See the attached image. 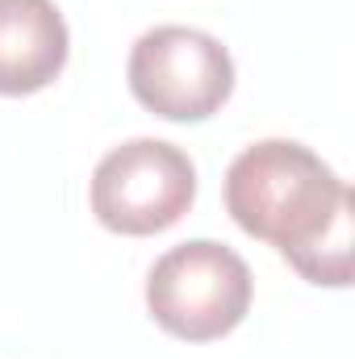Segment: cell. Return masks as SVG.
Returning a JSON list of instances; mask_svg holds the SVG:
<instances>
[{
  "mask_svg": "<svg viewBox=\"0 0 355 359\" xmlns=\"http://www.w3.org/2000/svg\"><path fill=\"white\" fill-rule=\"evenodd\" d=\"M226 213L234 226L276 247L309 284H351V188L309 147L264 138L226 172Z\"/></svg>",
  "mask_w": 355,
  "mask_h": 359,
  "instance_id": "6da1fadb",
  "label": "cell"
},
{
  "mask_svg": "<svg viewBox=\"0 0 355 359\" xmlns=\"http://www.w3.org/2000/svg\"><path fill=\"white\" fill-rule=\"evenodd\" d=\"M251 297L255 280L247 259L213 238L172 247L147 276L151 318L184 343H213L239 330L251 313Z\"/></svg>",
  "mask_w": 355,
  "mask_h": 359,
  "instance_id": "7a4b0ae2",
  "label": "cell"
},
{
  "mask_svg": "<svg viewBox=\"0 0 355 359\" xmlns=\"http://www.w3.org/2000/svg\"><path fill=\"white\" fill-rule=\"evenodd\" d=\"M130 92L163 121H209L234 92L230 50L192 25L147 29L126 63Z\"/></svg>",
  "mask_w": 355,
  "mask_h": 359,
  "instance_id": "3957f363",
  "label": "cell"
},
{
  "mask_svg": "<svg viewBox=\"0 0 355 359\" xmlns=\"http://www.w3.org/2000/svg\"><path fill=\"white\" fill-rule=\"evenodd\" d=\"M196 201V168L176 142L134 138L113 147L92 172V213L105 230L147 238L172 230Z\"/></svg>",
  "mask_w": 355,
  "mask_h": 359,
  "instance_id": "277c9868",
  "label": "cell"
},
{
  "mask_svg": "<svg viewBox=\"0 0 355 359\" xmlns=\"http://www.w3.org/2000/svg\"><path fill=\"white\" fill-rule=\"evenodd\" d=\"M72 55V34L55 0H0V96L51 88Z\"/></svg>",
  "mask_w": 355,
  "mask_h": 359,
  "instance_id": "5b68a950",
  "label": "cell"
}]
</instances>
